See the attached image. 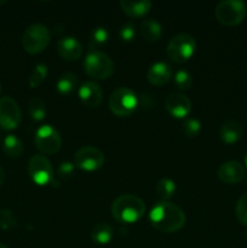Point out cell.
<instances>
[{
  "label": "cell",
  "mask_w": 247,
  "mask_h": 248,
  "mask_svg": "<svg viewBox=\"0 0 247 248\" xmlns=\"http://www.w3.org/2000/svg\"><path fill=\"white\" fill-rule=\"evenodd\" d=\"M149 219L155 229L162 232H174L185 224V213L179 206L170 201H159L150 210Z\"/></svg>",
  "instance_id": "1"
},
{
  "label": "cell",
  "mask_w": 247,
  "mask_h": 248,
  "mask_svg": "<svg viewBox=\"0 0 247 248\" xmlns=\"http://www.w3.org/2000/svg\"><path fill=\"white\" fill-rule=\"evenodd\" d=\"M0 248H7L6 246H5V245H2V244H0Z\"/></svg>",
  "instance_id": "35"
},
{
  "label": "cell",
  "mask_w": 247,
  "mask_h": 248,
  "mask_svg": "<svg viewBox=\"0 0 247 248\" xmlns=\"http://www.w3.org/2000/svg\"><path fill=\"white\" fill-rule=\"evenodd\" d=\"M0 140H1V131H0Z\"/></svg>",
  "instance_id": "37"
},
{
  "label": "cell",
  "mask_w": 247,
  "mask_h": 248,
  "mask_svg": "<svg viewBox=\"0 0 247 248\" xmlns=\"http://www.w3.org/2000/svg\"><path fill=\"white\" fill-rule=\"evenodd\" d=\"M5 179V173H4V170L1 169V166H0V186L2 184V182H4Z\"/></svg>",
  "instance_id": "33"
},
{
  "label": "cell",
  "mask_w": 247,
  "mask_h": 248,
  "mask_svg": "<svg viewBox=\"0 0 247 248\" xmlns=\"http://www.w3.org/2000/svg\"><path fill=\"white\" fill-rule=\"evenodd\" d=\"M77 94L85 106L94 108L101 103L102 97H103V90L97 82L86 81L79 87Z\"/></svg>",
  "instance_id": "14"
},
{
  "label": "cell",
  "mask_w": 247,
  "mask_h": 248,
  "mask_svg": "<svg viewBox=\"0 0 247 248\" xmlns=\"http://www.w3.org/2000/svg\"><path fill=\"white\" fill-rule=\"evenodd\" d=\"M51 40L47 27L41 23H34L27 27L22 36V45L29 53H39L45 50Z\"/></svg>",
  "instance_id": "7"
},
{
  "label": "cell",
  "mask_w": 247,
  "mask_h": 248,
  "mask_svg": "<svg viewBox=\"0 0 247 248\" xmlns=\"http://www.w3.org/2000/svg\"><path fill=\"white\" fill-rule=\"evenodd\" d=\"M109 39V31L106 27H97L92 31L91 36H90V46H91V50L93 48V46L102 45V44L106 43Z\"/></svg>",
  "instance_id": "26"
},
{
  "label": "cell",
  "mask_w": 247,
  "mask_h": 248,
  "mask_svg": "<svg viewBox=\"0 0 247 248\" xmlns=\"http://www.w3.org/2000/svg\"><path fill=\"white\" fill-rule=\"evenodd\" d=\"M47 75V65L44 64V63H38V64L34 67V69L31 70V75H29L28 84L31 87H38L41 82L44 81V79Z\"/></svg>",
  "instance_id": "25"
},
{
  "label": "cell",
  "mask_w": 247,
  "mask_h": 248,
  "mask_svg": "<svg viewBox=\"0 0 247 248\" xmlns=\"http://www.w3.org/2000/svg\"><path fill=\"white\" fill-rule=\"evenodd\" d=\"M235 213H236V217L240 223L247 227V193H245L237 201Z\"/></svg>",
  "instance_id": "30"
},
{
  "label": "cell",
  "mask_w": 247,
  "mask_h": 248,
  "mask_svg": "<svg viewBox=\"0 0 247 248\" xmlns=\"http://www.w3.org/2000/svg\"><path fill=\"white\" fill-rule=\"evenodd\" d=\"M28 173L34 183L46 186L53 181V167L44 155H33L28 162Z\"/></svg>",
  "instance_id": "9"
},
{
  "label": "cell",
  "mask_w": 247,
  "mask_h": 248,
  "mask_svg": "<svg viewBox=\"0 0 247 248\" xmlns=\"http://www.w3.org/2000/svg\"><path fill=\"white\" fill-rule=\"evenodd\" d=\"M57 52L65 60H77L82 55V45L74 36H64L58 40Z\"/></svg>",
  "instance_id": "15"
},
{
  "label": "cell",
  "mask_w": 247,
  "mask_h": 248,
  "mask_svg": "<svg viewBox=\"0 0 247 248\" xmlns=\"http://www.w3.org/2000/svg\"><path fill=\"white\" fill-rule=\"evenodd\" d=\"M219 136L222 140L227 144H232L237 142L242 136V125L237 120L229 119L224 121L219 128Z\"/></svg>",
  "instance_id": "17"
},
{
  "label": "cell",
  "mask_w": 247,
  "mask_h": 248,
  "mask_svg": "<svg viewBox=\"0 0 247 248\" xmlns=\"http://www.w3.org/2000/svg\"><path fill=\"white\" fill-rule=\"evenodd\" d=\"M119 35L124 41H131L136 35V27L133 23H126L119 31Z\"/></svg>",
  "instance_id": "31"
},
{
  "label": "cell",
  "mask_w": 247,
  "mask_h": 248,
  "mask_svg": "<svg viewBox=\"0 0 247 248\" xmlns=\"http://www.w3.org/2000/svg\"><path fill=\"white\" fill-rule=\"evenodd\" d=\"M165 107H166L167 111L172 116L177 119H182L188 116L189 113H190L191 102L185 94L179 93V92H173V93L169 94L166 97Z\"/></svg>",
  "instance_id": "12"
},
{
  "label": "cell",
  "mask_w": 247,
  "mask_h": 248,
  "mask_svg": "<svg viewBox=\"0 0 247 248\" xmlns=\"http://www.w3.org/2000/svg\"><path fill=\"white\" fill-rule=\"evenodd\" d=\"M114 230L110 225L106 224V223H98L94 225L91 230V239L98 245H106L110 242L113 239Z\"/></svg>",
  "instance_id": "20"
},
{
  "label": "cell",
  "mask_w": 247,
  "mask_h": 248,
  "mask_svg": "<svg viewBox=\"0 0 247 248\" xmlns=\"http://www.w3.org/2000/svg\"><path fill=\"white\" fill-rule=\"evenodd\" d=\"M218 178L227 184H235L242 181L245 177V167L241 162L230 160L225 161L218 167Z\"/></svg>",
  "instance_id": "13"
},
{
  "label": "cell",
  "mask_w": 247,
  "mask_h": 248,
  "mask_svg": "<svg viewBox=\"0 0 247 248\" xmlns=\"http://www.w3.org/2000/svg\"><path fill=\"white\" fill-rule=\"evenodd\" d=\"M6 2V0H0V5H4Z\"/></svg>",
  "instance_id": "34"
},
{
  "label": "cell",
  "mask_w": 247,
  "mask_h": 248,
  "mask_svg": "<svg viewBox=\"0 0 247 248\" xmlns=\"http://www.w3.org/2000/svg\"><path fill=\"white\" fill-rule=\"evenodd\" d=\"M77 85V74L72 72L63 73L60 78L56 81V87H57V91L60 93L67 94L70 93L75 90Z\"/></svg>",
  "instance_id": "21"
},
{
  "label": "cell",
  "mask_w": 247,
  "mask_h": 248,
  "mask_svg": "<svg viewBox=\"0 0 247 248\" xmlns=\"http://www.w3.org/2000/svg\"><path fill=\"white\" fill-rule=\"evenodd\" d=\"M172 75V69L166 62H155L150 65L149 70H148V80H149L150 84L156 85H165L166 82L170 81Z\"/></svg>",
  "instance_id": "16"
},
{
  "label": "cell",
  "mask_w": 247,
  "mask_h": 248,
  "mask_svg": "<svg viewBox=\"0 0 247 248\" xmlns=\"http://www.w3.org/2000/svg\"><path fill=\"white\" fill-rule=\"evenodd\" d=\"M28 111L31 119L35 121H40L46 115V103L40 97H33L28 103Z\"/></svg>",
  "instance_id": "23"
},
{
  "label": "cell",
  "mask_w": 247,
  "mask_h": 248,
  "mask_svg": "<svg viewBox=\"0 0 247 248\" xmlns=\"http://www.w3.org/2000/svg\"><path fill=\"white\" fill-rule=\"evenodd\" d=\"M145 212L143 200L132 194H123L111 203V215L120 223H135Z\"/></svg>",
  "instance_id": "2"
},
{
  "label": "cell",
  "mask_w": 247,
  "mask_h": 248,
  "mask_svg": "<svg viewBox=\"0 0 247 248\" xmlns=\"http://www.w3.org/2000/svg\"><path fill=\"white\" fill-rule=\"evenodd\" d=\"M34 142L40 152L45 154H55L61 149L62 138L60 132L53 126L45 124L36 130Z\"/></svg>",
  "instance_id": "8"
},
{
  "label": "cell",
  "mask_w": 247,
  "mask_h": 248,
  "mask_svg": "<svg viewBox=\"0 0 247 248\" xmlns=\"http://www.w3.org/2000/svg\"><path fill=\"white\" fill-rule=\"evenodd\" d=\"M120 6L128 16L139 17L149 11L152 7V1L149 0H121Z\"/></svg>",
  "instance_id": "18"
},
{
  "label": "cell",
  "mask_w": 247,
  "mask_h": 248,
  "mask_svg": "<svg viewBox=\"0 0 247 248\" xmlns=\"http://www.w3.org/2000/svg\"><path fill=\"white\" fill-rule=\"evenodd\" d=\"M4 152L10 157H19L23 153V143L17 136L7 135L4 138Z\"/></svg>",
  "instance_id": "22"
},
{
  "label": "cell",
  "mask_w": 247,
  "mask_h": 248,
  "mask_svg": "<svg viewBox=\"0 0 247 248\" xmlns=\"http://www.w3.org/2000/svg\"><path fill=\"white\" fill-rule=\"evenodd\" d=\"M245 162H246V166H247V155H246V159H245Z\"/></svg>",
  "instance_id": "36"
},
{
  "label": "cell",
  "mask_w": 247,
  "mask_h": 248,
  "mask_svg": "<svg viewBox=\"0 0 247 248\" xmlns=\"http://www.w3.org/2000/svg\"><path fill=\"white\" fill-rule=\"evenodd\" d=\"M140 34L147 41H156L162 34V27L156 19H144L139 26Z\"/></svg>",
  "instance_id": "19"
},
{
  "label": "cell",
  "mask_w": 247,
  "mask_h": 248,
  "mask_svg": "<svg viewBox=\"0 0 247 248\" xmlns=\"http://www.w3.org/2000/svg\"><path fill=\"white\" fill-rule=\"evenodd\" d=\"M196 48V41L193 35L179 33L169 41L166 53L171 61L176 63H184L193 56Z\"/></svg>",
  "instance_id": "4"
},
{
  "label": "cell",
  "mask_w": 247,
  "mask_h": 248,
  "mask_svg": "<svg viewBox=\"0 0 247 248\" xmlns=\"http://www.w3.org/2000/svg\"><path fill=\"white\" fill-rule=\"evenodd\" d=\"M84 69L93 79L103 80L115 70V63L109 55L99 50H90L84 61Z\"/></svg>",
  "instance_id": "3"
},
{
  "label": "cell",
  "mask_w": 247,
  "mask_h": 248,
  "mask_svg": "<svg viewBox=\"0 0 247 248\" xmlns=\"http://www.w3.org/2000/svg\"><path fill=\"white\" fill-rule=\"evenodd\" d=\"M22 120V111L18 103L12 97L0 98V127L2 130H14Z\"/></svg>",
  "instance_id": "10"
},
{
  "label": "cell",
  "mask_w": 247,
  "mask_h": 248,
  "mask_svg": "<svg viewBox=\"0 0 247 248\" xmlns=\"http://www.w3.org/2000/svg\"><path fill=\"white\" fill-rule=\"evenodd\" d=\"M247 14V5L242 0H223L216 6L215 15L224 26H236L244 21Z\"/></svg>",
  "instance_id": "6"
},
{
  "label": "cell",
  "mask_w": 247,
  "mask_h": 248,
  "mask_svg": "<svg viewBox=\"0 0 247 248\" xmlns=\"http://www.w3.org/2000/svg\"><path fill=\"white\" fill-rule=\"evenodd\" d=\"M174 84H176L178 89L188 90L193 85V78H191V75L186 70L179 69L174 74Z\"/></svg>",
  "instance_id": "27"
},
{
  "label": "cell",
  "mask_w": 247,
  "mask_h": 248,
  "mask_svg": "<svg viewBox=\"0 0 247 248\" xmlns=\"http://www.w3.org/2000/svg\"><path fill=\"white\" fill-rule=\"evenodd\" d=\"M17 225V218L11 210L2 208L0 210V228L1 229H11Z\"/></svg>",
  "instance_id": "28"
},
{
  "label": "cell",
  "mask_w": 247,
  "mask_h": 248,
  "mask_svg": "<svg viewBox=\"0 0 247 248\" xmlns=\"http://www.w3.org/2000/svg\"><path fill=\"white\" fill-rule=\"evenodd\" d=\"M74 164L69 161H64L58 166V176L62 178H69L74 172Z\"/></svg>",
  "instance_id": "32"
},
{
  "label": "cell",
  "mask_w": 247,
  "mask_h": 248,
  "mask_svg": "<svg viewBox=\"0 0 247 248\" xmlns=\"http://www.w3.org/2000/svg\"><path fill=\"white\" fill-rule=\"evenodd\" d=\"M104 164V155L99 149L85 145L77 150L74 155V165L85 171H96Z\"/></svg>",
  "instance_id": "11"
},
{
  "label": "cell",
  "mask_w": 247,
  "mask_h": 248,
  "mask_svg": "<svg viewBox=\"0 0 247 248\" xmlns=\"http://www.w3.org/2000/svg\"><path fill=\"white\" fill-rule=\"evenodd\" d=\"M176 191V184L172 179L162 178L157 182L156 184V194L161 201H167L170 198H172Z\"/></svg>",
  "instance_id": "24"
},
{
  "label": "cell",
  "mask_w": 247,
  "mask_h": 248,
  "mask_svg": "<svg viewBox=\"0 0 247 248\" xmlns=\"http://www.w3.org/2000/svg\"><path fill=\"white\" fill-rule=\"evenodd\" d=\"M182 128H183V132L188 137H195L201 131V123L199 120H196V119L188 118L184 120Z\"/></svg>",
  "instance_id": "29"
},
{
  "label": "cell",
  "mask_w": 247,
  "mask_h": 248,
  "mask_svg": "<svg viewBox=\"0 0 247 248\" xmlns=\"http://www.w3.org/2000/svg\"><path fill=\"white\" fill-rule=\"evenodd\" d=\"M246 70H247V67H246Z\"/></svg>",
  "instance_id": "39"
},
{
  "label": "cell",
  "mask_w": 247,
  "mask_h": 248,
  "mask_svg": "<svg viewBox=\"0 0 247 248\" xmlns=\"http://www.w3.org/2000/svg\"><path fill=\"white\" fill-rule=\"evenodd\" d=\"M0 91H1V85H0Z\"/></svg>",
  "instance_id": "38"
},
{
  "label": "cell",
  "mask_w": 247,
  "mask_h": 248,
  "mask_svg": "<svg viewBox=\"0 0 247 248\" xmlns=\"http://www.w3.org/2000/svg\"><path fill=\"white\" fill-rule=\"evenodd\" d=\"M138 97L130 87H118L109 97V108L115 115L127 116L136 110Z\"/></svg>",
  "instance_id": "5"
}]
</instances>
